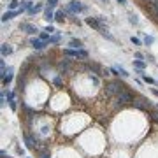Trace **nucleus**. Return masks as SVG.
<instances>
[{"mask_svg":"<svg viewBox=\"0 0 158 158\" xmlns=\"http://www.w3.org/2000/svg\"><path fill=\"white\" fill-rule=\"evenodd\" d=\"M127 86L125 84H119L118 81H111V83H107L105 84V91H107V95H118L119 91H123Z\"/></svg>","mask_w":158,"mask_h":158,"instance_id":"f257e3e1","label":"nucleus"},{"mask_svg":"<svg viewBox=\"0 0 158 158\" xmlns=\"http://www.w3.org/2000/svg\"><path fill=\"white\" fill-rule=\"evenodd\" d=\"M63 53L67 56H72V58H88V53L84 49H70V48H67Z\"/></svg>","mask_w":158,"mask_h":158,"instance_id":"f03ea898","label":"nucleus"},{"mask_svg":"<svg viewBox=\"0 0 158 158\" xmlns=\"http://www.w3.org/2000/svg\"><path fill=\"white\" fill-rule=\"evenodd\" d=\"M116 100H118L119 104H128V102H134V97H132V93L125 88L123 91H119L118 95H116Z\"/></svg>","mask_w":158,"mask_h":158,"instance_id":"7ed1b4c3","label":"nucleus"},{"mask_svg":"<svg viewBox=\"0 0 158 158\" xmlns=\"http://www.w3.org/2000/svg\"><path fill=\"white\" fill-rule=\"evenodd\" d=\"M23 32H26L28 35H34L35 32H37V26H34V25H30V23H21V26H20Z\"/></svg>","mask_w":158,"mask_h":158,"instance_id":"20e7f679","label":"nucleus"},{"mask_svg":"<svg viewBox=\"0 0 158 158\" xmlns=\"http://www.w3.org/2000/svg\"><path fill=\"white\" fill-rule=\"evenodd\" d=\"M86 23L90 25V26H93V28H97V30H102L104 26H102V23H100L99 18H86Z\"/></svg>","mask_w":158,"mask_h":158,"instance_id":"39448f33","label":"nucleus"},{"mask_svg":"<svg viewBox=\"0 0 158 158\" xmlns=\"http://www.w3.org/2000/svg\"><path fill=\"white\" fill-rule=\"evenodd\" d=\"M69 11H72V12H81V11H84V5H81L79 2H70L69 4Z\"/></svg>","mask_w":158,"mask_h":158,"instance_id":"423d86ee","label":"nucleus"},{"mask_svg":"<svg viewBox=\"0 0 158 158\" xmlns=\"http://www.w3.org/2000/svg\"><path fill=\"white\" fill-rule=\"evenodd\" d=\"M30 44H32V48H34V49H44V48L48 46L44 40H40V39H32V40H30Z\"/></svg>","mask_w":158,"mask_h":158,"instance_id":"0eeeda50","label":"nucleus"},{"mask_svg":"<svg viewBox=\"0 0 158 158\" xmlns=\"http://www.w3.org/2000/svg\"><path fill=\"white\" fill-rule=\"evenodd\" d=\"M21 14V11H9V12H4V16H2V21L5 23V21H9L11 18H14V16H18Z\"/></svg>","mask_w":158,"mask_h":158,"instance_id":"6e6552de","label":"nucleus"},{"mask_svg":"<svg viewBox=\"0 0 158 158\" xmlns=\"http://www.w3.org/2000/svg\"><path fill=\"white\" fill-rule=\"evenodd\" d=\"M11 81H12V70L9 69V70H7V74H5V76L2 78V83H4V86H7V84H9Z\"/></svg>","mask_w":158,"mask_h":158,"instance_id":"1a4fd4ad","label":"nucleus"},{"mask_svg":"<svg viewBox=\"0 0 158 158\" xmlns=\"http://www.w3.org/2000/svg\"><path fill=\"white\" fill-rule=\"evenodd\" d=\"M44 16H46V20H48V21H53V20H55V12H53V9H51V7H46Z\"/></svg>","mask_w":158,"mask_h":158,"instance_id":"9d476101","label":"nucleus"},{"mask_svg":"<svg viewBox=\"0 0 158 158\" xmlns=\"http://www.w3.org/2000/svg\"><path fill=\"white\" fill-rule=\"evenodd\" d=\"M12 53V48L9 44H2V56H9Z\"/></svg>","mask_w":158,"mask_h":158,"instance_id":"9b49d317","label":"nucleus"},{"mask_svg":"<svg viewBox=\"0 0 158 158\" xmlns=\"http://www.w3.org/2000/svg\"><path fill=\"white\" fill-rule=\"evenodd\" d=\"M69 46H70L72 49H81V48H83V42H81L79 39H72V40H70V44H69Z\"/></svg>","mask_w":158,"mask_h":158,"instance_id":"f8f14e48","label":"nucleus"},{"mask_svg":"<svg viewBox=\"0 0 158 158\" xmlns=\"http://www.w3.org/2000/svg\"><path fill=\"white\" fill-rule=\"evenodd\" d=\"M137 74H139V76H140V78H142V79H144V81H146L148 84H155V79H153V78H149V76H146V74H144L142 70H139Z\"/></svg>","mask_w":158,"mask_h":158,"instance_id":"ddd939ff","label":"nucleus"},{"mask_svg":"<svg viewBox=\"0 0 158 158\" xmlns=\"http://www.w3.org/2000/svg\"><path fill=\"white\" fill-rule=\"evenodd\" d=\"M63 20H65V12H63V11H56V12H55V21L63 23Z\"/></svg>","mask_w":158,"mask_h":158,"instance_id":"4468645a","label":"nucleus"},{"mask_svg":"<svg viewBox=\"0 0 158 158\" xmlns=\"http://www.w3.org/2000/svg\"><path fill=\"white\" fill-rule=\"evenodd\" d=\"M134 67H135L137 70H142V69L146 67V63H144L142 60H134Z\"/></svg>","mask_w":158,"mask_h":158,"instance_id":"2eb2a0df","label":"nucleus"},{"mask_svg":"<svg viewBox=\"0 0 158 158\" xmlns=\"http://www.w3.org/2000/svg\"><path fill=\"white\" fill-rule=\"evenodd\" d=\"M40 11H42V5H40V4H37V5H34V7L28 11V14H37V12H40Z\"/></svg>","mask_w":158,"mask_h":158,"instance_id":"dca6fc26","label":"nucleus"},{"mask_svg":"<svg viewBox=\"0 0 158 158\" xmlns=\"http://www.w3.org/2000/svg\"><path fill=\"white\" fill-rule=\"evenodd\" d=\"M153 42H155V37L153 35H144V44L146 46H151Z\"/></svg>","mask_w":158,"mask_h":158,"instance_id":"f3484780","label":"nucleus"},{"mask_svg":"<svg viewBox=\"0 0 158 158\" xmlns=\"http://www.w3.org/2000/svg\"><path fill=\"white\" fill-rule=\"evenodd\" d=\"M100 34H102V35H104L105 39H109V40H114V37H113L111 34H107V30H105V28H102V30H100Z\"/></svg>","mask_w":158,"mask_h":158,"instance_id":"a211bd4d","label":"nucleus"},{"mask_svg":"<svg viewBox=\"0 0 158 158\" xmlns=\"http://www.w3.org/2000/svg\"><path fill=\"white\" fill-rule=\"evenodd\" d=\"M88 67H90V69H91V70H93L95 74H100V67H99V65H97V63H90Z\"/></svg>","mask_w":158,"mask_h":158,"instance_id":"6ab92c4d","label":"nucleus"},{"mask_svg":"<svg viewBox=\"0 0 158 158\" xmlns=\"http://www.w3.org/2000/svg\"><path fill=\"white\" fill-rule=\"evenodd\" d=\"M25 142H26V146H28V148H34V146H35V144H34V140L28 137L26 134H25Z\"/></svg>","mask_w":158,"mask_h":158,"instance_id":"aec40b11","label":"nucleus"},{"mask_svg":"<svg viewBox=\"0 0 158 158\" xmlns=\"http://www.w3.org/2000/svg\"><path fill=\"white\" fill-rule=\"evenodd\" d=\"M39 39L46 42V40H49V39H51V37H49V34H48V32H42V34H40V37H39Z\"/></svg>","mask_w":158,"mask_h":158,"instance_id":"412c9836","label":"nucleus"},{"mask_svg":"<svg viewBox=\"0 0 158 158\" xmlns=\"http://www.w3.org/2000/svg\"><path fill=\"white\" fill-rule=\"evenodd\" d=\"M18 4H20L18 0H11V4H9V9H11V11H14V9L18 7Z\"/></svg>","mask_w":158,"mask_h":158,"instance_id":"4be33fe9","label":"nucleus"},{"mask_svg":"<svg viewBox=\"0 0 158 158\" xmlns=\"http://www.w3.org/2000/svg\"><path fill=\"white\" fill-rule=\"evenodd\" d=\"M128 20H130V23H134V25H137V23H139L137 16H134V14H130V16H128Z\"/></svg>","mask_w":158,"mask_h":158,"instance_id":"5701e85b","label":"nucleus"},{"mask_svg":"<svg viewBox=\"0 0 158 158\" xmlns=\"http://www.w3.org/2000/svg\"><path fill=\"white\" fill-rule=\"evenodd\" d=\"M44 32H48V34H53V32H55V26H51V25H48V26L44 28Z\"/></svg>","mask_w":158,"mask_h":158,"instance_id":"b1692460","label":"nucleus"},{"mask_svg":"<svg viewBox=\"0 0 158 158\" xmlns=\"http://www.w3.org/2000/svg\"><path fill=\"white\" fill-rule=\"evenodd\" d=\"M60 69H61V70H67V69H69V61H61V63H60Z\"/></svg>","mask_w":158,"mask_h":158,"instance_id":"393cba45","label":"nucleus"},{"mask_svg":"<svg viewBox=\"0 0 158 158\" xmlns=\"http://www.w3.org/2000/svg\"><path fill=\"white\" fill-rule=\"evenodd\" d=\"M58 40H60V35H53V37L49 39V42H51V44H56Z\"/></svg>","mask_w":158,"mask_h":158,"instance_id":"a878e982","label":"nucleus"},{"mask_svg":"<svg viewBox=\"0 0 158 158\" xmlns=\"http://www.w3.org/2000/svg\"><path fill=\"white\" fill-rule=\"evenodd\" d=\"M58 4V0H48V7H55Z\"/></svg>","mask_w":158,"mask_h":158,"instance_id":"bb28decb","label":"nucleus"},{"mask_svg":"<svg viewBox=\"0 0 158 158\" xmlns=\"http://www.w3.org/2000/svg\"><path fill=\"white\" fill-rule=\"evenodd\" d=\"M130 40H132V44H135V46H140V40H139L137 37H130Z\"/></svg>","mask_w":158,"mask_h":158,"instance_id":"cd10ccee","label":"nucleus"},{"mask_svg":"<svg viewBox=\"0 0 158 158\" xmlns=\"http://www.w3.org/2000/svg\"><path fill=\"white\" fill-rule=\"evenodd\" d=\"M39 158H51V157H49V153H48V151H40Z\"/></svg>","mask_w":158,"mask_h":158,"instance_id":"c85d7f7f","label":"nucleus"},{"mask_svg":"<svg viewBox=\"0 0 158 158\" xmlns=\"http://www.w3.org/2000/svg\"><path fill=\"white\" fill-rule=\"evenodd\" d=\"M53 83H55L56 86H60V84H61V78H60V76H56V78L53 79Z\"/></svg>","mask_w":158,"mask_h":158,"instance_id":"c756f323","label":"nucleus"},{"mask_svg":"<svg viewBox=\"0 0 158 158\" xmlns=\"http://www.w3.org/2000/svg\"><path fill=\"white\" fill-rule=\"evenodd\" d=\"M9 105H11V109H12V111H16V107H18V105H16V100H11V102H9Z\"/></svg>","mask_w":158,"mask_h":158,"instance_id":"7c9ffc66","label":"nucleus"},{"mask_svg":"<svg viewBox=\"0 0 158 158\" xmlns=\"http://www.w3.org/2000/svg\"><path fill=\"white\" fill-rule=\"evenodd\" d=\"M90 79H91V81H93L95 84H99V78H97V76H93V74H90Z\"/></svg>","mask_w":158,"mask_h":158,"instance_id":"2f4dec72","label":"nucleus"},{"mask_svg":"<svg viewBox=\"0 0 158 158\" xmlns=\"http://www.w3.org/2000/svg\"><path fill=\"white\" fill-rule=\"evenodd\" d=\"M153 7H155V11L158 12V0H153Z\"/></svg>","mask_w":158,"mask_h":158,"instance_id":"473e14b6","label":"nucleus"},{"mask_svg":"<svg viewBox=\"0 0 158 158\" xmlns=\"http://www.w3.org/2000/svg\"><path fill=\"white\" fill-rule=\"evenodd\" d=\"M135 58H137V60H142L144 56H142V53H135Z\"/></svg>","mask_w":158,"mask_h":158,"instance_id":"72a5a7b5","label":"nucleus"},{"mask_svg":"<svg viewBox=\"0 0 158 158\" xmlns=\"http://www.w3.org/2000/svg\"><path fill=\"white\" fill-rule=\"evenodd\" d=\"M151 91H153V95H157V97H158V90H157V88H151Z\"/></svg>","mask_w":158,"mask_h":158,"instance_id":"f704fd0d","label":"nucleus"},{"mask_svg":"<svg viewBox=\"0 0 158 158\" xmlns=\"http://www.w3.org/2000/svg\"><path fill=\"white\" fill-rule=\"evenodd\" d=\"M116 2H118V4H123V5L127 4V0H116Z\"/></svg>","mask_w":158,"mask_h":158,"instance_id":"c9c22d12","label":"nucleus"},{"mask_svg":"<svg viewBox=\"0 0 158 158\" xmlns=\"http://www.w3.org/2000/svg\"><path fill=\"white\" fill-rule=\"evenodd\" d=\"M102 2H105V4H107V0H102Z\"/></svg>","mask_w":158,"mask_h":158,"instance_id":"e433bc0d","label":"nucleus"},{"mask_svg":"<svg viewBox=\"0 0 158 158\" xmlns=\"http://www.w3.org/2000/svg\"><path fill=\"white\" fill-rule=\"evenodd\" d=\"M25 158H30V157H25Z\"/></svg>","mask_w":158,"mask_h":158,"instance_id":"4c0bfd02","label":"nucleus"}]
</instances>
